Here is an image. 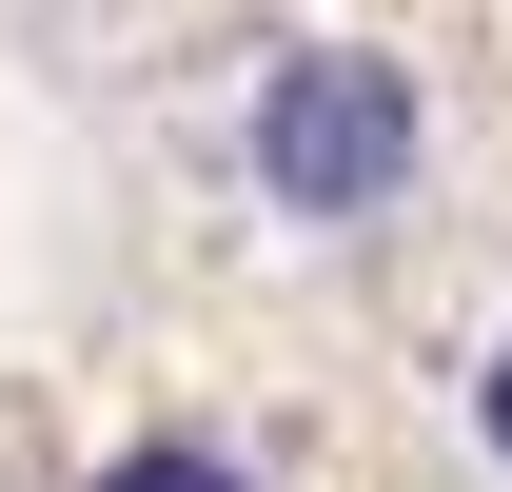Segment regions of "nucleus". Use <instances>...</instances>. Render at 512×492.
Here are the masks:
<instances>
[{"instance_id": "obj_1", "label": "nucleus", "mask_w": 512, "mask_h": 492, "mask_svg": "<svg viewBox=\"0 0 512 492\" xmlns=\"http://www.w3.org/2000/svg\"><path fill=\"white\" fill-rule=\"evenodd\" d=\"M414 178H434V79L394 60V40H296V60H256L237 197L276 237H375V217H414Z\"/></svg>"}, {"instance_id": "obj_2", "label": "nucleus", "mask_w": 512, "mask_h": 492, "mask_svg": "<svg viewBox=\"0 0 512 492\" xmlns=\"http://www.w3.org/2000/svg\"><path fill=\"white\" fill-rule=\"evenodd\" d=\"M79 492H256V453H237V433H119Z\"/></svg>"}, {"instance_id": "obj_3", "label": "nucleus", "mask_w": 512, "mask_h": 492, "mask_svg": "<svg viewBox=\"0 0 512 492\" xmlns=\"http://www.w3.org/2000/svg\"><path fill=\"white\" fill-rule=\"evenodd\" d=\"M473 453H493V492H512V335L473 355Z\"/></svg>"}]
</instances>
